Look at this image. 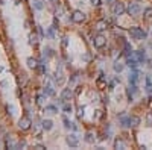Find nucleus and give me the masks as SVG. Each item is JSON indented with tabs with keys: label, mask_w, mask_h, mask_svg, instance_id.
Returning a JSON list of instances; mask_svg holds the SVG:
<instances>
[{
	"label": "nucleus",
	"mask_w": 152,
	"mask_h": 150,
	"mask_svg": "<svg viewBox=\"0 0 152 150\" xmlns=\"http://www.w3.org/2000/svg\"><path fill=\"white\" fill-rule=\"evenodd\" d=\"M125 11H126V8H125V3L123 2H116L113 5V14L114 15H122Z\"/></svg>",
	"instance_id": "obj_2"
},
{
	"label": "nucleus",
	"mask_w": 152,
	"mask_h": 150,
	"mask_svg": "<svg viewBox=\"0 0 152 150\" xmlns=\"http://www.w3.org/2000/svg\"><path fill=\"white\" fill-rule=\"evenodd\" d=\"M126 64H128V67H129V68L136 70V68H137V65H138L140 62H138V61H137L136 58H134V56L131 55V56H128V61H126Z\"/></svg>",
	"instance_id": "obj_10"
},
{
	"label": "nucleus",
	"mask_w": 152,
	"mask_h": 150,
	"mask_svg": "<svg viewBox=\"0 0 152 150\" xmlns=\"http://www.w3.org/2000/svg\"><path fill=\"white\" fill-rule=\"evenodd\" d=\"M128 14L129 15H134V17H136V15H138L140 14V11H141V8H140V5L138 3H129V6H128Z\"/></svg>",
	"instance_id": "obj_4"
},
{
	"label": "nucleus",
	"mask_w": 152,
	"mask_h": 150,
	"mask_svg": "<svg viewBox=\"0 0 152 150\" xmlns=\"http://www.w3.org/2000/svg\"><path fill=\"white\" fill-rule=\"evenodd\" d=\"M120 125H122L123 127H131V117L122 115V117H120Z\"/></svg>",
	"instance_id": "obj_13"
},
{
	"label": "nucleus",
	"mask_w": 152,
	"mask_h": 150,
	"mask_svg": "<svg viewBox=\"0 0 152 150\" xmlns=\"http://www.w3.org/2000/svg\"><path fill=\"white\" fill-rule=\"evenodd\" d=\"M44 94L46 96H55V90L52 88V85H46V88H44Z\"/></svg>",
	"instance_id": "obj_17"
},
{
	"label": "nucleus",
	"mask_w": 152,
	"mask_h": 150,
	"mask_svg": "<svg viewBox=\"0 0 152 150\" xmlns=\"http://www.w3.org/2000/svg\"><path fill=\"white\" fill-rule=\"evenodd\" d=\"M34 8H35V9H38V11H41L43 8H44L43 0H34Z\"/></svg>",
	"instance_id": "obj_19"
},
{
	"label": "nucleus",
	"mask_w": 152,
	"mask_h": 150,
	"mask_svg": "<svg viewBox=\"0 0 152 150\" xmlns=\"http://www.w3.org/2000/svg\"><path fill=\"white\" fill-rule=\"evenodd\" d=\"M132 56L136 58L138 62H143L145 61V52L143 50H138V52H132Z\"/></svg>",
	"instance_id": "obj_11"
},
{
	"label": "nucleus",
	"mask_w": 152,
	"mask_h": 150,
	"mask_svg": "<svg viewBox=\"0 0 152 150\" xmlns=\"http://www.w3.org/2000/svg\"><path fill=\"white\" fill-rule=\"evenodd\" d=\"M67 44H69V38H62V46H64V47H67Z\"/></svg>",
	"instance_id": "obj_35"
},
{
	"label": "nucleus",
	"mask_w": 152,
	"mask_h": 150,
	"mask_svg": "<svg viewBox=\"0 0 152 150\" xmlns=\"http://www.w3.org/2000/svg\"><path fill=\"white\" fill-rule=\"evenodd\" d=\"M29 42H31V44L37 42V35H32V33H31V35H29Z\"/></svg>",
	"instance_id": "obj_30"
},
{
	"label": "nucleus",
	"mask_w": 152,
	"mask_h": 150,
	"mask_svg": "<svg viewBox=\"0 0 152 150\" xmlns=\"http://www.w3.org/2000/svg\"><path fill=\"white\" fill-rule=\"evenodd\" d=\"M93 44H94V47H96V49H102V47L105 46V44H106V38L103 37V35H96Z\"/></svg>",
	"instance_id": "obj_3"
},
{
	"label": "nucleus",
	"mask_w": 152,
	"mask_h": 150,
	"mask_svg": "<svg viewBox=\"0 0 152 150\" xmlns=\"http://www.w3.org/2000/svg\"><path fill=\"white\" fill-rule=\"evenodd\" d=\"M125 147H126V144H125V141H123V139L117 138V139L114 141V149H117V150L120 149V150H122V149H125Z\"/></svg>",
	"instance_id": "obj_14"
},
{
	"label": "nucleus",
	"mask_w": 152,
	"mask_h": 150,
	"mask_svg": "<svg viewBox=\"0 0 152 150\" xmlns=\"http://www.w3.org/2000/svg\"><path fill=\"white\" fill-rule=\"evenodd\" d=\"M44 55H47V56H52V55H53V52H52V49H49V47H47L46 50H44Z\"/></svg>",
	"instance_id": "obj_33"
},
{
	"label": "nucleus",
	"mask_w": 152,
	"mask_h": 150,
	"mask_svg": "<svg viewBox=\"0 0 152 150\" xmlns=\"http://www.w3.org/2000/svg\"><path fill=\"white\" fill-rule=\"evenodd\" d=\"M44 99H46V94H43V96H38V97H37V103H38V105H43Z\"/></svg>",
	"instance_id": "obj_29"
},
{
	"label": "nucleus",
	"mask_w": 152,
	"mask_h": 150,
	"mask_svg": "<svg viewBox=\"0 0 152 150\" xmlns=\"http://www.w3.org/2000/svg\"><path fill=\"white\" fill-rule=\"evenodd\" d=\"M71 20H73L75 23H82L85 20V14L82 11H75L73 15H71Z\"/></svg>",
	"instance_id": "obj_7"
},
{
	"label": "nucleus",
	"mask_w": 152,
	"mask_h": 150,
	"mask_svg": "<svg viewBox=\"0 0 152 150\" xmlns=\"http://www.w3.org/2000/svg\"><path fill=\"white\" fill-rule=\"evenodd\" d=\"M106 28H108V21H106V20H101V21H97V24H96V29L99 32L105 30Z\"/></svg>",
	"instance_id": "obj_12"
},
{
	"label": "nucleus",
	"mask_w": 152,
	"mask_h": 150,
	"mask_svg": "<svg viewBox=\"0 0 152 150\" xmlns=\"http://www.w3.org/2000/svg\"><path fill=\"white\" fill-rule=\"evenodd\" d=\"M145 90H146V93H152V81H151V77L149 76H146V86H145Z\"/></svg>",
	"instance_id": "obj_16"
},
{
	"label": "nucleus",
	"mask_w": 152,
	"mask_h": 150,
	"mask_svg": "<svg viewBox=\"0 0 152 150\" xmlns=\"http://www.w3.org/2000/svg\"><path fill=\"white\" fill-rule=\"evenodd\" d=\"M94 139H96V137H94L93 134H87V135H85V141H87V143L93 144V143H94Z\"/></svg>",
	"instance_id": "obj_24"
},
{
	"label": "nucleus",
	"mask_w": 152,
	"mask_h": 150,
	"mask_svg": "<svg viewBox=\"0 0 152 150\" xmlns=\"http://www.w3.org/2000/svg\"><path fill=\"white\" fill-rule=\"evenodd\" d=\"M31 118L29 117H23V118H20V121H19V127L20 129H23V130H28L29 127H31Z\"/></svg>",
	"instance_id": "obj_6"
},
{
	"label": "nucleus",
	"mask_w": 152,
	"mask_h": 150,
	"mask_svg": "<svg viewBox=\"0 0 152 150\" xmlns=\"http://www.w3.org/2000/svg\"><path fill=\"white\" fill-rule=\"evenodd\" d=\"M71 96H73V93H71L70 88H64V90H62V93H61V99L64 100V102H67V100L71 99Z\"/></svg>",
	"instance_id": "obj_9"
},
{
	"label": "nucleus",
	"mask_w": 152,
	"mask_h": 150,
	"mask_svg": "<svg viewBox=\"0 0 152 150\" xmlns=\"http://www.w3.org/2000/svg\"><path fill=\"white\" fill-rule=\"evenodd\" d=\"M47 35H49L50 38H55L56 37V35H55V28H49L47 29Z\"/></svg>",
	"instance_id": "obj_27"
},
{
	"label": "nucleus",
	"mask_w": 152,
	"mask_h": 150,
	"mask_svg": "<svg viewBox=\"0 0 152 150\" xmlns=\"http://www.w3.org/2000/svg\"><path fill=\"white\" fill-rule=\"evenodd\" d=\"M71 109H73V108H71V105H70V103H64V105H62V111H64L66 114H70V112H71Z\"/></svg>",
	"instance_id": "obj_23"
},
{
	"label": "nucleus",
	"mask_w": 152,
	"mask_h": 150,
	"mask_svg": "<svg viewBox=\"0 0 152 150\" xmlns=\"http://www.w3.org/2000/svg\"><path fill=\"white\" fill-rule=\"evenodd\" d=\"M8 111H9L11 115H12V114H15V112H14V111H15V108L12 106V105H9V106H8Z\"/></svg>",
	"instance_id": "obj_34"
},
{
	"label": "nucleus",
	"mask_w": 152,
	"mask_h": 150,
	"mask_svg": "<svg viewBox=\"0 0 152 150\" xmlns=\"http://www.w3.org/2000/svg\"><path fill=\"white\" fill-rule=\"evenodd\" d=\"M125 55H126V56L132 55V47H131L129 42H125Z\"/></svg>",
	"instance_id": "obj_18"
},
{
	"label": "nucleus",
	"mask_w": 152,
	"mask_h": 150,
	"mask_svg": "<svg viewBox=\"0 0 152 150\" xmlns=\"http://www.w3.org/2000/svg\"><path fill=\"white\" fill-rule=\"evenodd\" d=\"M149 106L152 108V97H151V99H149Z\"/></svg>",
	"instance_id": "obj_37"
},
{
	"label": "nucleus",
	"mask_w": 152,
	"mask_h": 150,
	"mask_svg": "<svg viewBox=\"0 0 152 150\" xmlns=\"http://www.w3.org/2000/svg\"><path fill=\"white\" fill-rule=\"evenodd\" d=\"M26 62H28V67H29V68H35V67H37V61H35L34 58H28Z\"/></svg>",
	"instance_id": "obj_21"
},
{
	"label": "nucleus",
	"mask_w": 152,
	"mask_h": 150,
	"mask_svg": "<svg viewBox=\"0 0 152 150\" xmlns=\"http://www.w3.org/2000/svg\"><path fill=\"white\" fill-rule=\"evenodd\" d=\"M66 143H67L70 147H78V144H79V138H78L75 134H70V135L66 138Z\"/></svg>",
	"instance_id": "obj_5"
},
{
	"label": "nucleus",
	"mask_w": 152,
	"mask_h": 150,
	"mask_svg": "<svg viewBox=\"0 0 152 150\" xmlns=\"http://www.w3.org/2000/svg\"><path fill=\"white\" fill-rule=\"evenodd\" d=\"M106 2H111V0H106Z\"/></svg>",
	"instance_id": "obj_39"
},
{
	"label": "nucleus",
	"mask_w": 152,
	"mask_h": 150,
	"mask_svg": "<svg viewBox=\"0 0 152 150\" xmlns=\"http://www.w3.org/2000/svg\"><path fill=\"white\" fill-rule=\"evenodd\" d=\"M90 2H91V5H94V6L101 5V0H90Z\"/></svg>",
	"instance_id": "obj_36"
},
{
	"label": "nucleus",
	"mask_w": 152,
	"mask_h": 150,
	"mask_svg": "<svg viewBox=\"0 0 152 150\" xmlns=\"http://www.w3.org/2000/svg\"><path fill=\"white\" fill-rule=\"evenodd\" d=\"M146 121H148V126H152V112H149V114H148Z\"/></svg>",
	"instance_id": "obj_32"
},
{
	"label": "nucleus",
	"mask_w": 152,
	"mask_h": 150,
	"mask_svg": "<svg viewBox=\"0 0 152 150\" xmlns=\"http://www.w3.org/2000/svg\"><path fill=\"white\" fill-rule=\"evenodd\" d=\"M78 117H84V106L78 108Z\"/></svg>",
	"instance_id": "obj_31"
},
{
	"label": "nucleus",
	"mask_w": 152,
	"mask_h": 150,
	"mask_svg": "<svg viewBox=\"0 0 152 150\" xmlns=\"http://www.w3.org/2000/svg\"><path fill=\"white\" fill-rule=\"evenodd\" d=\"M129 35H131L132 40H137V41L146 38V32L143 30L141 28H131L129 29Z\"/></svg>",
	"instance_id": "obj_1"
},
{
	"label": "nucleus",
	"mask_w": 152,
	"mask_h": 150,
	"mask_svg": "<svg viewBox=\"0 0 152 150\" xmlns=\"http://www.w3.org/2000/svg\"><path fill=\"white\" fill-rule=\"evenodd\" d=\"M113 67H114V71H116V73H120L122 70H123V64H120L119 61H116Z\"/></svg>",
	"instance_id": "obj_20"
},
{
	"label": "nucleus",
	"mask_w": 152,
	"mask_h": 150,
	"mask_svg": "<svg viewBox=\"0 0 152 150\" xmlns=\"http://www.w3.org/2000/svg\"><path fill=\"white\" fill-rule=\"evenodd\" d=\"M140 123V118L138 117H131V127H136Z\"/></svg>",
	"instance_id": "obj_25"
},
{
	"label": "nucleus",
	"mask_w": 152,
	"mask_h": 150,
	"mask_svg": "<svg viewBox=\"0 0 152 150\" xmlns=\"http://www.w3.org/2000/svg\"><path fill=\"white\" fill-rule=\"evenodd\" d=\"M46 112H49V114H58V108L53 106V105H50V106H46Z\"/></svg>",
	"instance_id": "obj_22"
},
{
	"label": "nucleus",
	"mask_w": 152,
	"mask_h": 150,
	"mask_svg": "<svg viewBox=\"0 0 152 150\" xmlns=\"http://www.w3.org/2000/svg\"><path fill=\"white\" fill-rule=\"evenodd\" d=\"M52 3H56V0H52Z\"/></svg>",
	"instance_id": "obj_38"
},
{
	"label": "nucleus",
	"mask_w": 152,
	"mask_h": 150,
	"mask_svg": "<svg viewBox=\"0 0 152 150\" xmlns=\"http://www.w3.org/2000/svg\"><path fill=\"white\" fill-rule=\"evenodd\" d=\"M6 146L9 147V149H15V147H17V146H15V143H14V141H12L11 138H9V139H6Z\"/></svg>",
	"instance_id": "obj_28"
},
{
	"label": "nucleus",
	"mask_w": 152,
	"mask_h": 150,
	"mask_svg": "<svg viewBox=\"0 0 152 150\" xmlns=\"http://www.w3.org/2000/svg\"><path fill=\"white\" fill-rule=\"evenodd\" d=\"M53 127V121L52 120H44L43 121V129L44 130H50Z\"/></svg>",
	"instance_id": "obj_15"
},
{
	"label": "nucleus",
	"mask_w": 152,
	"mask_h": 150,
	"mask_svg": "<svg viewBox=\"0 0 152 150\" xmlns=\"http://www.w3.org/2000/svg\"><path fill=\"white\" fill-rule=\"evenodd\" d=\"M138 82H140V73L136 70V71H132V73L129 74V83L138 85Z\"/></svg>",
	"instance_id": "obj_8"
},
{
	"label": "nucleus",
	"mask_w": 152,
	"mask_h": 150,
	"mask_svg": "<svg viewBox=\"0 0 152 150\" xmlns=\"http://www.w3.org/2000/svg\"><path fill=\"white\" fill-rule=\"evenodd\" d=\"M145 17L146 18H152V8H146L145 9Z\"/></svg>",
	"instance_id": "obj_26"
}]
</instances>
